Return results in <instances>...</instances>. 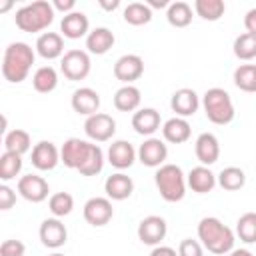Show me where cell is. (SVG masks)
<instances>
[{
    "instance_id": "6da1fadb",
    "label": "cell",
    "mask_w": 256,
    "mask_h": 256,
    "mask_svg": "<svg viewBox=\"0 0 256 256\" xmlns=\"http://www.w3.org/2000/svg\"><path fill=\"white\" fill-rule=\"evenodd\" d=\"M36 60L34 50L26 42H12L4 50V60H2V76L4 80L12 84H20L28 78L30 68Z\"/></svg>"
},
{
    "instance_id": "7a4b0ae2",
    "label": "cell",
    "mask_w": 256,
    "mask_h": 256,
    "mask_svg": "<svg viewBox=\"0 0 256 256\" xmlns=\"http://www.w3.org/2000/svg\"><path fill=\"white\" fill-rule=\"evenodd\" d=\"M198 238L202 240V246L216 256L230 254L234 250V242H236L234 232L214 216H206L200 220Z\"/></svg>"
},
{
    "instance_id": "3957f363",
    "label": "cell",
    "mask_w": 256,
    "mask_h": 256,
    "mask_svg": "<svg viewBox=\"0 0 256 256\" xmlns=\"http://www.w3.org/2000/svg\"><path fill=\"white\" fill-rule=\"evenodd\" d=\"M54 6L46 0H36L32 4H26L22 6L20 10H16V26L22 30V32H28V34H36V32H42L46 30L52 22H54Z\"/></svg>"
},
{
    "instance_id": "277c9868",
    "label": "cell",
    "mask_w": 256,
    "mask_h": 256,
    "mask_svg": "<svg viewBox=\"0 0 256 256\" xmlns=\"http://www.w3.org/2000/svg\"><path fill=\"white\" fill-rule=\"evenodd\" d=\"M154 182L156 188L160 192V196L166 202H180L186 196V176L182 172L180 166L176 164H164L156 170L154 174Z\"/></svg>"
},
{
    "instance_id": "5b68a950",
    "label": "cell",
    "mask_w": 256,
    "mask_h": 256,
    "mask_svg": "<svg viewBox=\"0 0 256 256\" xmlns=\"http://www.w3.org/2000/svg\"><path fill=\"white\" fill-rule=\"evenodd\" d=\"M202 106H204L206 118L212 124H218V126L230 124L234 120V116H236L232 98H230V94L224 88H210V90H206Z\"/></svg>"
},
{
    "instance_id": "8992f818",
    "label": "cell",
    "mask_w": 256,
    "mask_h": 256,
    "mask_svg": "<svg viewBox=\"0 0 256 256\" xmlns=\"http://www.w3.org/2000/svg\"><path fill=\"white\" fill-rule=\"evenodd\" d=\"M60 70L64 74V78H68L70 82H78V80H84L90 70H92V60H90V54L84 52V50H68L64 56H62V62H60Z\"/></svg>"
},
{
    "instance_id": "52a82bcc",
    "label": "cell",
    "mask_w": 256,
    "mask_h": 256,
    "mask_svg": "<svg viewBox=\"0 0 256 256\" xmlns=\"http://www.w3.org/2000/svg\"><path fill=\"white\" fill-rule=\"evenodd\" d=\"M84 132L90 140L94 142H108L112 140V136L116 134V120L110 114L98 112L90 118H86L84 122Z\"/></svg>"
},
{
    "instance_id": "ba28073f",
    "label": "cell",
    "mask_w": 256,
    "mask_h": 256,
    "mask_svg": "<svg viewBox=\"0 0 256 256\" xmlns=\"http://www.w3.org/2000/svg\"><path fill=\"white\" fill-rule=\"evenodd\" d=\"M114 216V208H112V202L110 198H90L86 204H84V220L94 226V228H100V226H106Z\"/></svg>"
},
{
    "instance_id": "9c48e42d",
    "label": "cell",
    "mask_w": 256,
    "mask_h": 256,
    "mask_svg": "<svg viewBox=\"0 0 256 256\" xmlns=\"http://www.w3.org/2000/svg\"><path fill=\"white\" fill-rule=\"evenodd\" d=\"M48 192H50V186L48 182L42 178V176H36V174H26L18 180V194L32 202V204H40L48 198Z\"/></svg>"
},
{
    "instance_id": "30bf717a",
    "label": "cell",
    "mask_w": 256,
    "mask_h": 256,
    "mask_svg": "<svg viewBox=\"0 0 256 256\" xmlns=\"http://www.w3.org/2000/svg\"><path fill=\"white\" fill-rule=\"evenodd\" d=\"M144 74V60L138 54H124L114 64V76L116 80L124 82V86L136 82Z\"/></svg>"
},
{
    "instance_id": "8fae6325",
    "label": "cell",
    "mask_w": 256,
    "mask_h": 256,
    "mask_svg": "<svg viewBox=\"0 0 256 256\" xmlns=\"http://www.w3.org/2000/svg\"><path fill=\"white\" fill-rule=\"evenodd\" d=\"M90 148H92L90 142L80 140V138H70V140H66L64 146L60 148V162H64L66 168L78 170V168L84 164V160H86Z\"/></svg>"
},
{
    "instance_id": "7c38bea8",
    "label": "cell",
    "mask_w": 256,
    "mask_h": 256,
    "mask_svg": "<svg viewBox=\"0 0 256 256\" xmlns=\"http://www.w3.org/2000/svg\"><path fill=\"white\" fill-rule=\"evenodd\" d=\"M168 158V146L160 138H148L138 148V160L148 168H160L164 166Z\"/></svg>"
},
{
    "instance_id": "4fadbf2b",
    "label": "cell",
    "mask_w": 256,
    "mask_h": 256,
    "mask_svg": "<svg viewBox=\"0 0 256 256\" xmlns=\"http://www.w3.org/2000/svg\"><path fill=\"white\" fill-rule=\"evenodd\" d=\"M166 232H168V226L162 216H146L138 224V238L142 244H148V246H158L166 238Z\"/></svg>"
},
{
    "instance_id": "5bb4252c",
    "label": "cell",
    "mask_w": 256,
    "mask_h": 256,
    "mask_svg": "<svg viewBox=\"0 0 256 256\" xmlns=\"http://www.w3.org/2000/svg\"><path fill=\"white\" fill-rule=\"evenodd\" d=\"M40 240L46 248H60L66 244L68 240V230L66 226L62 224L60 218H46L42 224H40Z\"/></svg>"
},
{
    "instance_id": "9a60e30c",
    "label": "cell",
    "mask_w": 256,
    "mask_h": 256,
    "mask_svg": "<svg viewBox=\"0 0 256 256\" xmlns=\"http://www.w3.org/2000/svg\"><path fill=\"white\" fill-rule=\"evenodd\" d=\"M170 108L176 112L178 118H188L194 116L200 108V98L192 88H180L172 94L170 100Z\"/></svg>"
},
{
    "instance_id": "2e32d148",
    "label": "cell",
    "mask_w": 256,
    "mask_h": 256,
    "mask_svg": "<svg viewBox=\"0 0 256 256\" xmlns=\"http://www.w3.org/2000/svg\"><path fill=\"white\" fill-rule=\"evenodd\" d=\"M60 162V150L56 148V144L52 142H38L34 148H32V164L34 168L42 170V172H50L58 166Z\"/></svg>"
},
{
    "instance_id": "e0dca14e",
    "label": "cell",
    "mask_w": 256,
    "mask_h": 256,
    "mask_svg": "<svg viewBox=\"0 0 256 256\" xmlns=\"http://www.w3.org/2000/svg\"><path fill=\"white\" fill-rule=\"evenodd\" d=\"M60 30H62L64 38H68V40H80V38H84V36L90 34V32H88V30H90L88 16H86L84 12L74 10V12H70V14H66V16L62 18Z\"/></svg>"
},
{
    "instance_id": "ac0fdd59",
    "label": "cell",
    "mask_w": 256,
    "mask_h": 256,
    "mask_svg": "<svg viewBox=\"0 0 256 256\" xmlns=\"http://www.w3.org/2000/svg\"><path fill=\"white\" fill-rule=\"evenodd\" d=\"M72 108L76 114H82L86 118L98 114L100 110V94L92 88H78L74 94H72Z\"/></svg>"
},
{
    "instance_id": "d6986e66",
    "label": "cell",
    "mask_w": 256,
    "mask_h": 256,
    "mask_svg": "<svg viewBox=\"0 0 256 256\" xmlns=\"http://www.w3.org/2000/svg\"><path fill=\"white\" fill-rule=\"evenodd\" d=\"M194 150H196V158L200 160L202 166H212L220 158V142L210 132H204V134H200L196 138Z\"/></svg>"
},
{
    "instance_id": "ffe728a7",
    "label": "cell",
    "mask_w": 256,
    "mask_h": 256,
    "mask_svg": "<svg viewBox=\"0 0 256 256\" xmlns=\"http://www.w3.org/2000/svg\"><path fill=\"white\" fill-rule=\"evenodd\" d=\"M104 190H106V196H108L110 200L122 202V200H126V198L132 196V192H134V182H132V178H130L128 174L116 172V174H112V176L106 178Z\"/></svg>"
},
{
    "instance_id": "44dd1931",
    "label": "cell",
    "mask_w": 256,
    "mask_h": 256,
    "mask_svg": "<svg viewBox=\"0 0 256 256\" xmlns=\"http://www.w3.org/2000/svg\"><path fill=\"white\" fill-rule=\"evenodd\" d=\"M136 156H138V152H136L134 146H132L130 142H126V140H116V142H112L110 148H108V162H110L114 168H118V170L130 168V166L134 164Z\"/></svg>"
},
{
    "instance_id": "7402d4cb",
    "label": "cell",
    "mask_w": 256,
    "mask_h": 256,
    "mask_svg": "<svg viewBox=\"0 0 256 256\" xmlns=\"http://www.w3.org/2000/svg\"><path fill=\"white\" fill-rule=\"evenodd\" d=\"M160 112L154 110V108H142L138 112H134L132 116V128L136 130V134L140 136H150L160 130Z\"/></svg>"
},
{
    "instance_id": "603a6c76",
    "label": "cell",
    "mask_w": 256,
    "mask_h": 256,
    "mask_svg": "<svg viewBox=\"0 0 256 256\" xmlns=\"http://www.w3.org/2000/svg\"><path fill=\"white\" fill-rule=\"evenodd\" d=\"M36 52L44 60H56L64 54V38L56 32H44L36 40Z\"/></svg>"
},
{
    "instance_id": "cb8c5ba5",
    "label": "cell",
    "mask_w": 256,
    "mask_h": 256,
    "mask_svg": "<svg viewBox=\"0 0 256 256\" xmlns=\"http://www.w3.org/2000/svg\"><path fill=\"white\" fill-rule=\"evenodd\" d=\"M186 182L192 188V192H196V194H208L218 184V178L212 174V170L208 166H196V168L190 170Z\"/></svg>"
},
{
    "instance_id": "d4e9b609",
    "label": "cell",
    "mask_w": 256,
    "mask_h": 256,
    "mask_svg": "<svg viewBox=\"0 0 256 256\" xmlns=\"http://www.w3.org/2000/svg\"><path fill=\"white\" fill-rule=\"evenodd\" d=\"M162 134H164V140L166 142H172V144H184L190 140V134H192V128L188 124L186 118H170L164 122L162 126Z\"/></svg>"
},
{
    "instance_id": "484cf974",
    "label": "cell",
    "mask_w": 256,
    "mask_h": 256,
    "mask_svg": "<svg viewBox=\"0 0 256 256\" xmlns=\"http://www.w3.org/2000/svg\"><path fill=\"white\" fill-rule=\"evenodd\" d=\"M114 42H116V38H114L112 30H108V28H104V26L94 28V30L86 36V48H88L90 54H96V56L106 54V52L114 46Z\"/></svg>"
},
{
    "instance_id": "4316f807",
    "label": "cell",
    "mask_w": 256,
    "mask_h": 256,
    "mask_svg": "<svg viewBox=\"0 0 256 256\" xmlns=\"http://www.w3.org/2000/svg\"><path fill=\"white\" fill-rule=\"evenodd\" d=\"M140 102H142V94H140V90H138L136 86H132V84L122 86V88L116 90V94H114V106H116V110H120V112H134V110H138Z\"/></svg>"
},
{
    "instance_id": "83f0119b",
    "label": "cell",
    "mask_w": 256,
    "mask_h": 256,
    "mask_svg": "<svg viewBox=\"0 0 256 256\" xmlns=\"http://www.w3.org/2000/svg\"><path fill=\"white\" fill-rule=\"evenodd\" d=\"M32 86L40 94H50L58 86V72L52 66H40L32 76Z\"/></svg>"
},
{
    "instance_id": "f1b7e54d",
    "label": "cell",
    "mask_w": 256,
    "mask_h": 256,
    "mask_svg": "<svg viewBox=\"0 0 256 256\" xmlns=\"http://www.w3.org/2000/svg\"><path fill=\"white\" fill-rule=\"evenodd\" d=\"M168 24L174 28H186L192 22V6L188 2H172L166 10Z\"/></svg>"
},
{
    "instance_id": "f546056e",
    "label": "cell",
    "mask_w": 256,
    "mask_h": 256,
    "mask_svg": "<svg viewBox=\"0 0 256 256\" xmlns=\"http://www.w3.org/2000/svg\"><path fill=\"white\" fill-rule=\"evenodd\" d=\"M218 184L222 190H228V192H236L240 188H244L246 184V174L242 168L238 166H228L224 168L220 174H218Z\"/></svg>"
},
{
    "instance_id": "4dcf8cb0",
    "label": "cell",
    "mask_w": 256,
    "mask_h": 256,
    "mask_svg": "<svg viewBox=\"0 0 256 256\" xmlns=\"http://www.w3.org/2000/svg\"><path fill=\"white\" fill-rule=\"evenodd\" d=\"M194 10L202 20L208 22H216L224 16L226 12V4L222 0H196L194 2Z\"/></svg>"
},
{
    "instance_id": "1f68e13d",
    "label": "cell",
    "mask_w": 256,
    "mask_h": 256,
    "mask_svg": "<svg viewBox=\"0 0 256 256\" xmlns=\"http://www.w3.org/2000/svg\"><path fill=\"white\" fill-rule=\"evenodd\" d=\"M124 20L130 26H144L152 20V8L146 2H132L124 8Z\"/></svg>"
},
{
    "instance_id": "d6a6232c",
    "label": "cell",
    "mask_w": 256,
    "mask_h": 256,
    "mask_svg": "<svg viewBox=\"0 0 256 256\" xmlns=\"http://www.w3.org/2000/svg\"><path fill=\"white\" fill-rule=\"evenodd\" d=\"M32 142H30V134L26 130H12V132H6L4 136V148L6 152H14V154H26L30 150Z\"/></svg>"
},
{
    "instance_id": "836d02e7",
    "label": "cell",
    "mask_w": 256,
    "mask_h": 256,
    "mask_svg": "<svg viewBox=\"0 0 256 256\" xmlns=\"http://www.w3.org/2000/svg\"><path fill=\"white\" fill-rule=\"evenodd\" d=\"M22 172V156L14 152H4L0 156V180L10 182Z\"/></svg>"
},
{
    "instance_id": "e575fe53",
    "label": "cell",
    "mask_w": 256,
    "mask_h": 256,
    "mask_svg": "<svg viewBox=\"0 0 256 256\" xmlns=\"http://www.w3.org/2000/svg\"><path fill=\"white\" fill-rule=\"evenodd\" d=\"M234 84L242 92H256V64H242L234 70Z\"/></svg>"
},
{
    "instance_id": "d590c367",
    "label": "cell",
    "mask_w": 256,
    "mask_h": 256,
    "mask_svg": "<svg viewBox=\"0 0 256 256\" xmlns=\"http://www.w3.org/2000/svg\"><path fill=\"white\" fill-rule=\"evenodd\" d=\"M102 168H104V152L98 144H92V148H90L84 164L78 168V172L82 176H96L102 172Z\"/></svg>"
},
{
    "instance_id": "8d00e7d4",
    "label": "cell",
    "mask_w": 256,
    "mask_h": 256,
    "mask_svg": "<svg viewBox=\"0 0 256 256\" xmlns=\"http://www.w3.org/2000/svg\"><path fill=\"white\" fill-rule=\"evenodd\" d=\"M236 234L244 244H256V212H246L238 218Z\"/></svg>"
},
{
    "instance_id": "74e56055",
    "label": "cell",
    "mask_w": 256,
    "mask_h": 256,
    "mask_svg": "<svg viewBox=\"0 0 256 256\" xmlns=\"http://www.w3.org/2000/svg\"><path fill=\"white\" fill-rule=\"evenodd\" d=\"M48 208L54 214V218H64L74 210V198L68 192H56L48 200Z\"/></svg>"
},
{
    "instance_id": "f35d334b",
    "label": "cell",
    "mask_w": 256,
    "mask_h": 256,
    "mask_svg": "<svg viewBox=\"0 0 256 256\" xmlns=\"http://www.w3.org/2000/svg\"><path fill=\"white\" fill-rule=\"evenodd\" d=\"M234 56L238 60H252L256 58V36L254 34H240L234 40Z\"/></svg>"
},
{
    "instance_id": "ab89813d",
    "label": "cell",
    "mask_w": 256,
    "mask_h": 256,
    "mask_svg": "<svg viewBox=\"0 0 256 256\" xmlns=\"http://www.w3.org/2000/svg\"><path fill=\"white\" fill-rule=\"evenodd\" d=\"M178 256H204L202 244H200L198 240L186 238V240H182L180 246H178Z\"/></svg>"
},
{
    "instance_id": "60d3db41",
    "label": "cell",
    "mask_w": 256,
    "mask_h": 256,
    "mask_svg": "<svg viewBox=\"0 0 256 256\" xmlns=\"http://www.w3.org/2000/svg\"><path fill=\"white\" fill-rule=\"evenodd\" d=\"M26 246L20 240H4L0 246V256H24Z\"/></svg>"
},
{
    "instance_id": "b9f144b4",
    "label": "cell",
    "mask_w": 256,
    "mask_h": 256,
    "mask_svg": "<svg viewBox=\"0 0 256 256\" xmlns=\"http://www.w3.org/2000/svg\"><path fill=\"white\" fill-rule=\"evenodd\" d=\"M16 204V192L10 188V186H6V184H2L0 186V210H10L12 206Z\"/></svg>"
},
{
    "instance_id": "7bdbcfd3",
    "label": "cell",
    "mask_w": 256,
    "mask_h": 256,
    "mask_svg": "<svg viewBox=\"0 0 256 256\" xmlns=\"http://www.w3.org/2000/svg\"><path fill=\"white\" fill-rule=\"evenodd\" d=\"M52 6H54V10H60V12H64V16H66V14L74 12L76 0H54Z\"/></svg>"
},
{
    "instance_id": "ee69618b",
    "label": "cell",
    "mask_w": 256,
    "mask_h": 256,
    "mask_svg": "<svg viewBox=\"0 0 256 256\" xmlns=\"http://www.w3.org/2000/svg\"><path fill=\"white\" fill-rule=\"evenodd\" d=\"M244 26H246L248 34H254V36H256V8H252V10H248V12H246Z\"/></svg>"
},
{
    "instance_id": "f6af8a7d",
    "label": "cell",
    "mask_w": 256,
    "mask_h": 256,
    "mask_svg": "<svg viewBox=\"0 0 256 256\" xmlns=\"http://www.w3.org/2000/svg\"><path fill=\"white\" fill-rule=\"evenodd\" d=\"M150 256H178V252L174 248H170V246H156L150 252Z\"/></svg>"
},
{
    "instance_id": "bcb514c9",
    "label": "cell",
    "mask_w": 256,
    "mask_h": 256,
    "mask_svg": "<svg viewBox=\"0 0 256 256\" xmlns=\"http://www.w3.org/2000/svg\"><path fill=\"white\" fill-rule=\"evenodd\" d=\"M98 4H100L104 10H108V12H114V10L120 6V0H112V2H108V0H100Z\"/></svg>"
},
{
    "instance_id": "7dc6e473",
    "label": "cell",
    "mask_w": 256,
    "mask_h": 256,
    "mask_svg": "<svg viewBox=\"0 0 256 256\" xmlns=\"http://www.w3.org/2000/svg\"><path fill=\"white\" fill-rule=\"evenodd\" d=\"M150 8H168L172 2H168V0H148L146 2Z\"/></svg>"
},
{
    "instance_id": "c3c4849f",
    "label": "cell",
    "mask_w": 256,
    "mask_h": 256,
    "mask_svg": "<svg viewBox=\"0 0 256 256\" xmlns=\"http://www.w3.org/2000/svg\"><path fill=\"white\" fill-rule=\"evenodd\" d=\"M230 256H254L250 250H244V248H240V250H232L230 252Z\"/></svg>"
},
{
    "instance_id": "681fc988",
    "label": "cell",
    "mask_w": 256,
    "mask_h": 256,
    "mask_svg": "<svg viewBox=\"0 0 256 256\" xmlns=\"http://www.w3.org/2000/svg\"><path fill=\"white\" fill-rule=\"evenodd\" d=\"M12 8V2L8 0V2H4V4H0V12H6V10H10Z\"/></svg>"
},
{
    "instance_id": "f907efd6",
    "label": "cell",
    "mask_w": 256,
    "mask_h": 256,
    "mask_svg": "<svg viewBox=\"0 0 256 256\" xmlns=\"http://www.w3.org/2000/svg\"><path fill=\"white\" fill-rule=\"evenodd\" d=\"M50 256H64V254H60V252H54V254H50Z\"/></svg>"
}]
</instances>
